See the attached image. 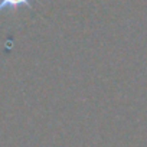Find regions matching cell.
Segmentation results:
<instances>
[{
  "label": "cell",
  "mask_w": 147,
  "mask_h": 147,
  "mask_svg": "<svg viewBox=\"0 0 147 147\" xmlns=\"http://www.w3.org/2000/svg\"><path fill=\"white\" fill-rule=\"evenodd\" d=\"M32 2H38V0H0V13L10 10L16 12L20 7H32Z\"/></svg>",
  "instance_id": "6da1fadb"
}]
</instances>
